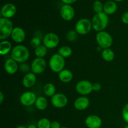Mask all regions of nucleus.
<instances>
[{
	"label": "nucleus",
	"mask_w": 128,
	"mask_h": 128,
	"mask_svg": "<svg viewBox=\"0 0 128 128\" xmlns=\"http://www.w3.org/2000/svg\"><path fill=\"white\" fill-rule=\"evenodd\" d=\"M30 52L26 46L22 44L15 46L11 52V58L18 63H24L29 60Z\"/></svg>",
	"instance_id": "1"
},
{
	"label": "nucleus",
	"mask_w": 128,
	"mask_h": 128,
	"mask_svg": "<svg viewBox=\"0 0 128 128\" xmlns=\"http://www.w3.org/2000/svg\"><path fill=\"white\" fill-rule=\"evenodd\" d=\"M109 22L110 18L108 15L104 12L96 13L91 20L92 29L97 32L104 31L108 25Z\"/></svg>",
	"instance_id": "2"
},
{
	"label": "nucleus",
	"mask_w": 128,
	"mask_h": 128,
	"mask_svg": "<svg viewBox=\"0 0 128 128\" xmlns=\"http://www.w3.org/2000/svg\"><path fill=\"white\" fill-rule=\"evenodd\" d=\"M13 29V24L10 19L1 17L0 18V40H6L11 36Z\"/></svg>",
	"instance_id": "3"
},
{
	"label": "nucleus",
	"mask_w": 128,
	"mask_h": 128,
	"mask_svg": "<svg viewBox=\"0 0 128 128\" xmlns=\"http://www.w3.org/2000/svg\"><path fill=\"white\" fill-rule=\"evenodd\" d=\"M65 63L64 58L58 53L54 54L49 61V66L51 71L57 73H59L64 69Z\"/></svg>",
	"instance_id": "4"
},
{
	"label": "nucleus",
	"mask_w": 128,
	"mask_h": 128,
	"mask_svg": "<svg viewBox=\"0 0 128 128\" xmlns=\"http://www.w3.org/2000/svg\"><path fill=\"white\" fill-rule=\"evenodd\" d=\"M96 40L99 47L101 48L102 50L110 48L113 42L111 35L105 31L98 32L96 36Z\"/></svg>",
	"instance_id": "5"
},
{
	"label": "nucleus",
	"mask_w": 128,
	"mask_h": 128,
	"mask_svg": "<svg viewBox=\"0 0 128 128\" xmlns=\"http://www.w3.org/2000/svg\"><path fill=\"white\" fill-rule=\"evenodd\" d=\"M92 22L89 19L82 18L77 21L75 25V31L78 34L86 35L91 31Z\"/></svg>",
	"instance_id": "6"
},
{
	"label": "nucleus",
	"mask_w": 128,
	"mask_h": 128,
	"mask_svg": "<svg viewBox=\"0 0 128 128\" xmlns=\"http://www.w3.org/2000/svg\"><path fill=\"white\" fill-rule=\"evenodd\" d=\"M42 43L48 49H54L58 46L60 43V38L57 34L54 32H48L44 36Z\"/></svg>",
	"instance_id": "7"
},
{
	"label": "nucleus",
	"mask_w": 128,
	"mask_h": 128,
	"mask_svg": "<svg viewBox=\"0 0 128 128\" xmlns=\"http://www.w3.org/2000/svg\"><path fill=\"white\" fill-rule=\"evenodd\" d=\"M76 91L81 96H87L93 91L92 83L88 80H81L76 84Z\"/></svg>",
	"instance_id": "8"
},
{
	"label": "nucleus",
	"mask_w": 128,
	"mask_h": 128,
	"mask_svg": "<svg viewBox=\"0 0 128 128\" xmlns=\"http://www.w3.org/2000/svg\"><path fill=\"white\" fill-rule=\"evenodd\" d=\"M46 68V61L42 58H36L31 62V70L36 75L42 73Z\"/></svg>",
	"instance_id": "9"
},
{
	"label": "nucleus",
	"mask_w": 128,
	"mask_h": 128,
	"mask_svg": "<svg viewBox=\"0 0 128 128\" xmlns=\"http://www.w3.org/2000/svg\"><path fill=\"white\" fill-rule=\"evenodd\" d=\"M51 104L56 108H63L68 102V98L63 93H56L51 99Z\"/></svg>",
	"instance_id": "10"
},
{
	"label": "nucleus",
	"mask_w": 128,
	"mask_h": 128,
	"mask_svg": "<svg viewBox=\"0 0 128 128\" xmlns=\"http://www.w3.org/2000/svg\"><path fill=\"white\" fill-rule=\"evenodd\" d=\"M37 100L35 93L32 91H26L21 95L20 98L21 104L25 106H31L34 104Z\"/></svg>",
	"instance_id": "11"
},
{
	"label": "nucleus",
	"mask_w": 128,
	"mask_h": 128,
	"mask_svg": "<svg viewBox=\"0 0 128 128\" xmlns=\"http://www.w3.org/2000/svg\"><path fill=\"white\" fill-rule=\"evenodd\" d=\"M74 10L70 4H64L60 10L61 18L65 21H71L74 17Z\"/></svg>",
	"instance_id": "12"
},
{
	"label": "nucleus",
	"mask_w": 128,
	"mask_h": 128,
	"mask_svg": "<svg viewBox=\"0 0 128 128\" xmlns=\"http://www.w3.org/2000/svg\"><path fill=\"white\" fill-rule=\"evenodd\" d=\"M102 123L101 118L95 114L90 115L85 120V124L88 128H100Z\"/></svg>",
	"instance_id": "13"
},
{
	"label": "nucleus",
	"mask_w": 128,
	"mask_h": 128,
	"mask_svg": "<svg viewBox=\"0 0 128 128\" xmlns=\"http://www.w3.org/2000/svg\"><path fill=\"white\" fill-rule=\"evenodd\" d=\"M16 13V7L12 3H7L3 5L1 10V14L2 18L10 19L13 17Z\"/></svg>",
	"instance_id": "14"
},
{
	"label": "nucleus",
	"mask_w": 128,
	"mask_h": 128,
	"mask_svg": "<svg viewBox=\"0 0 128 128\" xmlns=\"http://www.w3.org/2000/svg\"><path fill=\"white\" fill-rule=\"evenodd\" d=\"M11 37L14 42L16 43H21L26 38V32L21 28L15 27L12 30Z\"/></svg>",
	"instance_id": "15"
},
{
	"label": "nucleus",
	"mask_w": 128,
	"mask_h": 128,
	"mask_svg": "<svg viewBox=\"0 0 128 128\" xmlns=\"http://www.w3.org/2000/svg\"><path fill=\"white\" fill-rule=\"evenodd\" d=\"M90 104V100L86 96H81L75 100L74 106L75 109L78 111H84L89 107Z\"/></svg>",
	"instance_id": "16"
},
{
	"label": "nucleus",
	"mask_w": 128,
	"mask_h": 128,
	"mask_svg": "<svg viewBox=\"0 0 128 128\" xmlns=\"http://www.w3.org/2000/svg\"><path fill=\"white\" fill-rule=\"evenodd\" d=\"M4 68L8 74H14L19 70V66L18 64V62L11 58L6 60L4 64Z\"/></svg>",
	"instance_id": "17"
},
{
	"label": "nucleus",
	"mask_w": 128,
	"mask_h": 128,
	"mask_svg": "<svg viewBox=\"0 0 128 128\" xmlns=\"http://www.w3.org/2000/svg\"><path fill=\"white\" fill-rule=\"evenodd\" d=\"M36 82V76L32 72H30L24 76L22 84L26 88H31L34 86Z\"/></svg>",
	"instance_id": "18"
},
{
	"label": "nucleus",
	"mask_w": 128,
	"mask_h": 128,
	"mask_svg": "<svg viewBox=\"0 0 128 128\" xmlns=\"http://www.w3.org/2000/svg\"><path fill=\"white\" fill-rule=\"evenodd\" d=\"M58 78L62 82L68 83L72 81L73 78V74L70 70L64 69L62 71L58 73Z\"/></svg>",
	"instance_id": "19"
},
{
	"label": "nucleus",
	"mask_w": 128,
	"mask_h": 128,
	"mask_svg": "<svg viewBox=\"0 0 128 128\" xmlns=\"http://www.w3.org/2000/svg\"><path fill=\"white\" fill-rule=\"evenodd\" d=\"M117 9V4L114 1H108L104 4L103 12L108 15H111L116 12Z\"/></svg>",
	"instance_id": "20"
},
{
	"label": "nucleus",
	"mask_w": 128,
	"mask_h": 128,
	"mask_svg": "<svg viewBox=\"0 0 128 128\" xmlns=\"http://www.w3.org/2000/svg\"><path fill=\"white\" fill-rule=\"evenodd\" d=\"M12 51V45L8 40H3L0 42V54L2 56L8 54Z\"/></svg>",
	"instance_id": "21"
},
{
	"label": "nucleus",
	"mask_w": 128,
	"mask_h": 128,
	"mask_svg": "<svg viewBox=\"0 0 128 128\" xmlns=\"http://www.w3.org/2000/svg\"><path fill=\"white\" fill-rule=\"evenodd\" d=\"M36 108L40 111H44L47 108L48 106V101L47 99L44 96H39L37 98L34 104Z\"/></svg>",
	"instance_id": "22"
},
{
	"label": "nucleus",
	"mask_w": 128,
	"mask_h": 128,
	"mask_svg": "<svg viewBox=\"0 0 128 128\" xmlns=\"http://www.w3.org/2000/svg\"><path fill=\"white\" fill-rule=\"evenodd\" d=\"M101 56L102 59L107 62H111L114 60L115 54L114 52L111 49L107 48L104 49L101 51Z\"/></svg>",
	"instance_id": "23"
},
{
	"label": "nucleus",
	"mask_w": 128,
	"mask_h": 128,
	"mask_svg": "<svg viewBox=\"0 0 128 128\" xmlns=\"http://www.w3.org/2000/svg\"><path fill=\"white\" fill-rule=\"evenodd\" d=\"M56 87L51 82L46 83L43 88V91L45 95L48 97H52L56 94Z\"/></svg>",
	"instance_id": "24"
},
{
	"label": "nucleus",
	"mask_w": 128,
	"mask_h": 128,
	"mask_svg": "<svg viewBox=\"0 0 128 128\" xmlns=\"http://www.w3.org/2000/svg\"><path fill=\"white\" fill-rule=\"evenodd\" d=\"M58 53L64 58H67L72 55V50L70 46H63L59 49Z\"/></svg>",
	"instance_id": "25"
},
{
	"label": "nucleus",
	"mask_w": 128,
	"mask_h": 128,
	"mask_svg": "<svg viewBox=\"0 0 128 128\" xmlns=\"http://www.w3.org/2000/svg\"><path fill=\"white\" fill-rule=\"evenodd\" d=\"M48 52V48L43 44L40 45L36 49H34V54L36 58H43Z\"/></svg>",
	"instance_id": "26"
},
{
	"label": "nucleus",
	"mask_w": 128,
	"mask_h": 128,
	"mask_svg": "<svg viewBox=\"0 0 128 128\" xmlns=\"http://www.w3.org/2000/svg\"><path fill=\"white\" fill-rule=\"evenodd\" d=\"M51 122L46 118L40 119L37 123L38 128H51Z\"/></svg>",
	"instance_id": "27"
},
{
	"label": "nucleus",
	"mask_w": 128,
	"mask_h": 128,
	"mask_svg": "<svg viewBox=\"0 0 128 128\" xmlns=\"http://www.w3.org/2000/svg\"><path fill=\"white\" fill-rule=\"evenodd\" d=\"M93 10L96 13H100V12H103L104 10V4H102V2L100 1H95L92 4Z\"/></svg>",
	"instance_id": "28"
},
{
	"label": "nucleus",
	"mask_w": 128,
	"mask_h": 128,
	"mask_svg": "<svg viewBox=\"0 0 128 128\" xmlns=\"http://www.w3.org/2000/svg\"><path fill=\"white\" fill-rule=\"evenodd\" d=\"M78 34L76 31L71 30V31H68V33L66 34V39L68 41H70V42H74L77 40Z\"/></svg>",
	"instance_id": "29"
},
{
	"label": "nucleus",
	"mask_w": 128,
	"mask_h": 128,
	"mask_svg": "<svg viewBox=\"0 0 128 128\" xmlns=\"http://www.w3.org/2000/svg\"><path fill=\"white\" fill-rule=\"evenodd\" d=\"M41 41L40 38L37 37V36H34V37H33L31 39V41H30V44L32 46V48L36 49V48L41 45Z\"/></svg>",
	"instance_id": "30"
},
{
	"label": "nucleus",
	"mask_w": 128,
	"mask_h": 128,
	"mask_svg": "<svg viewBox=\"0 0 128 128\" xmlns=\"http://www.w3.org/2000/svg\"><path fill=\"white\" fill-rule=\"evenodd\" d=\"M19 70L21 71L22 72H24V73H28L30 72V70H31V66H29L28 64L25 63H21V64L19 66Z\"/></svg>",
	"instance_id": "31"
},
{
	"label": "nucleus",
	"mask_w": 128,
	"mask_h": 128,
	"mask_svg": "<svg viewBox=\"0 0 128 128\" xmlns=\"http://www.w3.org/2000/svg\"><path fill=\"white\" fill-rule=\"evenodd\" d=\"M122 117L124 121L128 124V103L125 104L122 110Z\"/></svg>",
	"instance_id": "32"
},
{
	"label": "nucleus",
	"mask_w": 128,
	"mask_h": 128,
	"mask_svg": "<svg viewBox=\"0 0 128 128\" xmlns=\"http://www.w3.org/2000/svg\"><path fill=\"white\" fill-rule=\"evenodd\" d=\"M121 20L124 24H128V11L122 14V16H121Z\"/></svg>",
	"instance_id": "33"
},
{
	"label": "nucleus",
	"mask_w": 128,
	"mask_h": 128,
	"mask_svg": "<svg viewBox=\"0 0 128 128\" xmlns=\"http://www.w3.org/2000/svg\"><path fill=\"white\" fill-rule=\"evenodd\" d=\"M92 90L94 91H100L101 90V84L100 82H94L92 84Z\"/></svg>",
	"instance_id": "34"
},
{
	"label": "nucleus",
	"mask_w": 128,
	"mask_h": 128,
	"mask_svg": "<svg viewBox=\"0 0 128 128\" xmlns=\"http://www.w3.org/2000/svg\"><path fill=\"white\" fill-rule=\"evenodd\" d=\"M61 124L57 121H54L51 122V128H61Z\"/></svg>",
	"instance_id": "35"
},
{
	"label": "nucleus",
	"mask_w": 128,
	"mask_h": 128,
	"mask_svg": "<svg viewBox=\"0 0 128 128\" xmlns=\"http://www.w3.org/2000/svg\"><path fill=\"white\" fill-rule=\"evenodd\" d=\"M64 3H65L66 4H71L74 3V2H76L77 0H61Z\"/></svg>",
	"instance_id": "36"
},
{
	"label": "nucleus",
	"mask_w": 128,
	"mask_h": 128,
	"mask_svg": "<svg viewBox=\"0 0 128 128\" xmlns=\"http://www.w3.org/2000/svg\"><path fill=\"white\" fill-rule=\"evenodd\" d=\"M4 100V94L2 92H0V104H2Z\"/></svg>",
	"instance_id": "37"
},
{
	"label": "nucleus",
	"mask_w": 128,
	"mask_h": 128,
	"mask_svg": "<svg viewBox=\"0 0 128 128\" xmlns=\"http://www.w3.org/2000/svg\"><path fill=\"white\" fill-rule=\"evenodd\" d=\"M27 128H38V127L36 126H35L34 124H30L28 126Z\"/></svg>",
	"instance_id": "38"
},
{
	"label": "nucleus",
	"mask_w": 128,
	"mask_h": 128,
	"mask_svg": "<svg viewBox=\"0 0 128 128\" xmlns=\"http://www.w3.org/2000/svg\"><path fill=\"white\" fill-rule=\"evenodd\" d=\"M16 128H27V127L24 126H22V125H20V126H18V127H16Z\"/></svg>",
	"instance_id": "39"
},
{
	"label": "nucleus",
	"mask_w": 128,
	"mask_h": 128,
	"mask_svg": "<svg viewBox=\"0 0 128 128\" xmlns=\"http://www.w3.org/2000/svg\"><path fill=\"white\" fill-rule=\"evenodd\" d=\"M115 1H117V2H121V1H124V0H114Z\"/></svg>",
	"instance_id": "40"
},
{
	"label": "nucleus",
	"mask_w": 128,
	"mask_h": 128,
	"mask_svg": "<svg viewBox=\"0 0 128 128\" xmlns=\"http://www.w3.org/2000/svg\"><path fill=\"white\" fill-rule=\"evenodd\" d=\"M124 128H128V124L126 125V126L124 127Z\"/></svg>",
	"instance_id": "41"
},
{
	"label": "nucleus",
	"mask_w": 128,
	"mask_h": 128,
	"mask_svg": "<svg viewBox=\"0 0 128 128\" xmlns=\"http://www.w3.org/2000/svg\"><path fill=\"white\" fill-rule=\"evenodd\" d=\"M61 128H66V127H61Z\"/></svg>",
	"instance_id": "42"
}]
</instances>
